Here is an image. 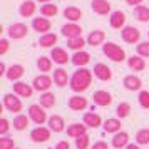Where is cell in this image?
<instances>
[{
	"label": "cell",
	"instance_id": "41",
	"mask_svg": "<svg viewBox=\"0 0 149 149\" xmlns=\"http://www.w3.org/2000/svg\"><path fill=\"white\" fill-rule=\"evenodd\" d=\"M89 144H91V137H89L87 134H84V136H81V137L75 139V148L77 149H87Z\"/></svg>",
	"mask_w": 149,
	"mask_h": 149
},
{
	"label": "cell",
	"instance_id": "36",
	"mask_svg": "<svg viewBox=\"0 0 149 149\" xmlns=\"http://www.w3.org/2000/svg\"><path fill=\"white\" fill-rule=\"evenodd\" d=\"M86 44H87V40H84L82 37H75V39H69L67 40V47L72 49V50H75V52H79V50L84 49Z\"/></svg>",
	"mask_w": 149,
	"mask_h": 149
},
{
	"label": "cell",
	"instance_id": "48",
	"mask_svg": "<svg viewBox=\"0 0 149 149\" xmlns=\"http://www.w3.org/2000/svg\"><path fill=\"white\" fill-rule=\"evenodd\" d=\"M5 74H7V65H5V62L2 61L0 62V77H3Z\"/></svg>",
	"mask_w": 149,
	"mask_h": 149
},
{
	"label": "cell",
	"instance_id": "39",
	"mask_svg": "<svg viewBox=\"0 0 149 149\" xmlns=\"http://www.w3.org/2000/svg\"><path fill=\"white\" fill-rule=\"evenodd\" d=\"M116 114H117V117H119V119L127 117V116L131 114V106H129L127 102H121V104L117 106V109H116Z\"/></svg>",
	"mask_w": 149,
	"mask_h": 149
},
{
	"label": "cell",
	"instance_id": "42",
	"mask_svg": "<svg viewBox=\"0 0 149 149\" xmlns=\"http://www.w3.org/2000/svg\"><path fill=\"white\" fill-rule=\"evenodd\" d=\"M137 99H139V104L142 109H149V91H141Z\"/></svg>",
	"mask_w": 149,
	"mask_h": 149
},
{
	"label": "cell",
	"instance_id": "23",
	"mask_svg": "<svg viewBox=\"0 0 149 149\" xmlns=\"http://www.w3.org/2000/svg\"><path fill=\"white\" fill-rule=\"evenodd\" d=\"M127 65L131 70H134V72H141L146 69V62L142 59L141 55H132V57H129L127 59Z\"/></svg>",
	"mask_w": 149,
	"mask_h": 149
},
{
	"label": "cell",
	"instance_id": "4",
	"mask_svg": "<svg viewBox=\"0 0 149 149\" xmlns=\"http://www.w3.org/2000/svg\"><path fill=\"white\" fill-rule=\"evenodd\" d=\"M121 35H122V40L127 42V44H139V40H141V32L134 25H126L121 30Z\"/></svg>",
	"mask_w": 149,
	"mask_h": 149
},
{
	"label": "cell",
	"instance_id": "8",
	"mask_svg": "<svg viewBox=\"0 0 149 149\" xmlns=\"http://www.w3.org/2000/svg\"><path fill=\"white\" fill-rule=\"evenodd\" d=\"M50 129L49 127H44V126H39L35 127L32 132H30V139L34 142H47L50 139Z\"/></svg>",
	"mask_w": 149,
	"mask_h": 149
},
{
	"label": "cell",
	"instance_id": "52",
	"mask_svg": "<svg viewBox=\"0 0 149 149\" xmlns=\"http://www.w3.org/2000/svg\"><path fill=\"white\" fill-rule=\"evenodd\" d=\"M15 149H19V148H15Z\"/></svg>",
	"mask_w": 149,
	"mask_h": 149
},
{
	"label": "cell",
	"instance_id": "35",
	"mask_svg": "<svg viewBox=\"0 0 149 149\" xmlns=\"http://www.w3.org/2000/svg\"><path fill=\"white\" fill-rule=\"evenodd\" d=\"M40 14L44 17H55V15L59 14V7L55 3H45V5L40 7Z\"/></svg>",
	"mask_w": 149,
	"mask_h": 149
},
{
	"label": "cell",
	"instance_id": "18",
	"mask_svg": "<svg viewBox=\"0 0 149 149\" xmlns=\"http://www.w3.org/2000/svg\"><path fill=\"white\" fill-rule=\"evenodd\" d=\"M49 129L52 131V132H62L64 129H65V122H64V117L62 116H50L49 117Z\"/></svg>",
	"mask_w": 149,
	"mask_h": 149
},
{
	"label": "cell",
	"instance_id": "21",
	"mask_svg": "<svg viewBox=\"0 0 149 149\" xmlns=\"http://www.w3.org/2000/svg\"><path fill=\"white\" fill-rule=\"evenodd\" d=\"M69 107L72 109V111H84V109L87 107V99L86 97H82V95H72V97H69Z\"/></svg>",
	"mask_w": 149,
	"mask_h": 149
},
{
	"label": "cell",
	"instance_id": "11",
	"mask_svg": "<svg viewBox=\"0 0 149 149\" xmlns=\"http://www.w3.org/2000/svg\"><path fill=\"white\" fill-rule=\"evenodd\" d=\"M92 99H94L95 106L107 107V106H111V102H112V95H111V92H107V91H95L94 95H92Z\"/></svg>",
	"mask_w": 149,
	"mask_h": 149
},
{
	"label": "cell",
	"instance_id": "50",
	"mask_svg": "<svg viewBox=\"0 0 149 149\" xmlns=\"http://www.w3.org/2000/svg\"><path fill=\"white\" fill-rule=\"evenodd\" d=\"M126 149H141V148H139V144H129Z\"/></svg>",
	"mask_w": 149,
	"mask_h": 149
},
{
	"label": "cell",
	"instance_id": "49",
	"mask_svg": "<svg viewBox=\"0 0 149 149\" xmlns=\"http://www.w3.org/2000/svg\"><path fill=\"white\" fill-rule=\"evenodd\" d=\"M126 3L127 5H132V7H139L142 3V0H126Z\"/></svg>",
	"mask_w": 149,
	"mask_h": 149
},
{
	"label": "cell",
	"instance_id": "43",
	"mask_svg": "<svg viewBox=\"0 0 149 149\" xmlns=\"http://www.w3.org/2000/svg\"><path fill=\"white\" fill-rule=\"evenodd\" d=\"M0 149H15V142L12 137H0Z\"/></svg>",
	"mask_w": 149,
	"mask_h": 149
},
{
	"label": "cell",
	"instance_id": "7",
	"mask_svg": "<svg viewBox=\"0 0 149 149\" xmlns=\"http://www.w3.org/2000/svg\"><path fill=\"white\" fill-rule=\"evenodd\" d=\"M3 107L10 111V112H15V114H19L22 111V101L14 94H5L3 95Z\"/></svg>",
	"mask_w": 149,
	"mask_h": 149
},
{
	"label": "cell",
	"instance_id": "24",
	"mask_svg": "<svg viewBox=\"0 0 149 149\" xmlns=\"http://www.w3.org/2000/svg\"><path fill=\"white\" fill-rule=\"evenodd\" d=\"M112 146H114L116 149L127 148V146H129V134H127V132H124V131L114 134V137H112Z\"/></svg>",
	"mask_w": 149,
	"mask_h": 149
},
{
	"label": "cell",
	"instance_id": "1",
	"mask_svg": "<svg viewBox=\"0 0 149 149\" xmlns=\"http://www.w3.org/2000/svg\"><path fill=\"white\" fill-rule=\"evenodd\" d=\"M92 82V70L86 67H79L70 77V89L74 92H84L87 91Z\"/></svg>",
	"mask_w": 149,
	"mask_h": 149
},
{
	"label": "cell",
	"instance_id": "31",
	"mask_svg": "<svg viewBox=\"0 0 149 149\" xmlns=\"http://www.w3.org/2000/svg\"><path fill=\"white\" fill-rule=\"evenodd\" d=\"M39 44H40V47L44 49H49V47H52L54 49V45L57 44V35L55 34H45V35H42L40 37V40H39Z\"/></svg>",
	"mask_w": 149,
	"mask_h": 149
},
{
	"label": "cell",
	"instance_id": "16",
	"mask_svg": "<svg viewBox=\"0 0 149 149\" xmlns=\"http://www.w3.org/2000/svg\"><path fill=\"white\" fill-rule=\"evenodd\" d=\"M14 92L19 97H32V94H34V87L32 86H29L27 82H22V81H19V82H15L14 84Z\"/></svg>",
	"mask_w": 149,
	"mask_h": 149
},
{
	"label": "cell",
	"instance_id": "34",
	"mask_svg": "<svg viewBox=\"0 0 149 149\" xmlns=\"http://www.w3.org/2000/svg\"><path fill=\"white\" fill-rule=\"evenodd\" d=\"M40 106L44 109L54 107L55 106V95L52 94V92H44V94H40Z\"/></svg>",
	"mask_w": 149,
	"mask_h": 149
},
{
	"label": "cell",
	"instance_id": "46",
	"mask_svg": "<svg viewBox=\"0 0 149 149\" xmlns=\"http://www.w3.org/2000/svg\"><path fill=\"white\" fill-rule=\"evenodd\" d=\"M91 149H109V144L104 141H97V142H94V146Z\"/></svg>",
	"mask_w": 149,
	"mask_h": 149
},
{
	"label": "cell",
	"instance_id": "5",
	"mask_svg": "<svg viewBox=\"0 0 149 149\" xmlns=\"http://www.w3.org/2000/svg\"><path fill=\"white\" fill-rule=\"evenodd\" d=\"M7 34H8L10 39H14V40H20V39H24V37H27L29 27L25 25V24H22V22H15V24H12V25L8 27Z\"/></svg>",
	"mask_w": 149,
	"mask_h": 149
},
{
	"label": "cell",
	"instance_id": "45",
	"mask_svg": "<svg viewBox=\"0 0 149 149\" xmlns=\"http://www.w3.org/2000/svg\"><path fill=\"white\" fill-rule=\"evenodd\" d=\"M8 50V40L7 39H0V55H5Z\"/></svg>",
	"mask_w": 149,
	"mask_h": 149
},
{
	"label": "cell",
	"instance_id": "27",
	"mask_svg": "<svg viewBox=\"0 0 149 149\" xmlns=\"http://www.w3.org/2000/svg\"><path fill=\"white\" fill-rule=\"evenodd\" d=\"M84 124L87 126V127H99L102 124V119H101V116L99 114H94V112H86L84 114Z\"/></svg>",
	"mask_w": 149,
	"mask_h": 149
},
{
	"label": "cell",
	"instance_id": "44",
	"mask_svg": "<svg viewBox=\"0 0 149 149\" xmlns=\"http://www.w3.org/2000/svg\"><path fill=\"white\" fill-rule=\"evenodd\" d=\"M8 129H10V122H8L5 117H2V119H0V134L5 136L8 132Z\"/></svg>",
	"mask_w": 149,
	"mask_h": 149
},
{
	"label": "cell",
	"instance_id": "32",
	"mask_svg": "<svg viewBox=\"0 0 149 149\" xmlns=\"http://www.w3.org/2000/svg\"><path fill=\"white\" fill-rule=\"evenodd\" d=\"M134 17L139 22H149V7L146 5H139L134 8Z\"/></svg>",
	"mask_w": 149,
	"mask_h": 149
},
{
	"label": "cell",
	"instance_id": "47",
	"mask_svg": "<svg viewBox=\"0 0 149 149\" xmlns=\"http://www.w3.org/2000/svg\"><path fill=\"white\" fill-rule=\"evenodd\" d=\"M55 149H70V144L67 141H59L57 146H55Z\"/></svg>",
	"mask_w": 149,
	"mask_h": 149
},
{
	"label": "cell",
	"instance_id": "12",
	"mask_svg": "<svg viewBox=\"0 0 149 149\" xmlns=\"http://www.w3.org/2000/svg\"><path fill=\"white\" fill-rule=\"evenodd\" d=\"M32 27H34V30H37L39 34L45 35V34H49L52 24H50V20H49L47 17H35L34 20H32Z\"/></svg>",
	"mask_w": 149,
	"mask_h": 149
},
{
	"label": "cell",
	"instance_id": "6",
	"mask_svg": "<svg viewBox=\"0 0 149 149\" xmlns=\"http://www.w3.org/2000/svg\"><path fill=\"white\" fill-rule=\"evenodd\" d=\"M29 117H30V121H34L35 124H44L47 119V114H45V111L42 106H37V104H32L30 107H29Z\"/></svg>",
	"mask_w": 149,
	"mask_h": 149
},
{
	"label": "cell",
	"instance_id": "25",
	"mask_svg": "<svg viewBox=\"0 0 149 149\" xmlns=\"http://www.w3.org/2000/svg\"><path fill=\"white\" fill-rule=\"evenodd\" d=\"M104 39H106V34H104L102 30H92V32L87 35V39H86V40H87L89 45L97 47V45L104 44Z\"/></svg>",
	"mask_w": 149,
	"mask_h": 149
},
{
	"label": "cell",
	"instance_id": "38",
	"mask_svg": "<svg viewBox=\"0 0 149 149\" xmlns=\"http://www.w3.org/2000/svg\"><path fill=\"white\" fill-rule=\"evenodd\" d=\"M136 142L139 146H144V144H149V129L144 127V129H139L137 134H136Z\"/></svg>",
	"mask_w": 149,
	"mask_h": 149
},
{
	"label": "cell",
	"instance_id": "28",
	"mask_svg": "<svg viewBox=\"0 0 149 149\" xmlns=\"http://www.w3.org/2000/svg\"><path fill=\"white\" fill-rule=\"evenodd\" d=\"M86 131H87V126L82 122V124H70L67 127V134L70 136V137H74V139H77V137H81V136L86 134Z\"/></svg>",
	"mask_w": 149,
	"mask_h": 149
},
{
	"label": "cell",
	"instance_id": "20",
	"mask_svg": "<svg viewBox=\"0 0 149 149\" xmlns=\"http://www.w3.org/2000/svg\"><path fill=\"white\" fill-rule=\"evenodd\" d=\"M122 84H124V87L127 89V91H141V87H142V81L134 74L126 75Z\"/></svg>",
	"mask_w": 149,
	"mask_h": 149
},
{
	"label": "cell",
	"instance_id": "10",
	"mask_svg": "<svg viewBox=\"0 0 149 149\" xmlns=\"http://www.w3.org/2000/svg\"><path fill=\"white\" fill-rule=\"evenodd\" d=\"M92 70H94V75L99 81H111V79H112V70H111V67H107V65L102 64V62L95 64Z\"/></svg>",
	"mask_w": 149,
	"mask_h": 149
},
{
	"label": "cell",
	"instance_id": "3",
	"mask_svg": "<svg viewBox=\"0 0 149 149\" xmlns=\"http://www.w3.org/2000/svg\"><path fill=\"white\" fill-rule=\"evenodd\" d=\"M52 84H54V79L52 77H49L47 74H40L34 79L32 87H34V91H39V92L44 94V92H49V89L52 87Z\"/></svg>",
	"mask_w": 149,
	"mask_h": 149
},
{
	"label": "cell",
	"instance_id": "2",
	"mask_svg": "<svg viewBox=\"0 0 149 149\" xmlns=\"http://www.w3.org/2000/svg\"><path fill=\"white\" fill-rule=\"evenodd\" d=\"M102 52H104V55L109 57L112 62H124L126 61V52H124V49H121L117 44H114V42L104 44V45H102Z\"/></svg>",
	"mask_w": 149,
	"mask_h": 149
},
{
	"label": "cell",
	"instance_id": "40",
	"mask_svg": "<svg viewBox=\"0 0 149 149\" xmlns=\"http://www.w3.org/2000/svg\"><path fill=\"white\" fill-rule=\"evenodd\" d=\"M136 50H137V55H141L142 59H144V57H149V40L139 42L137 47H136Z\"/></svg>",
	"mask_w": 149,
	"mask_h": 149
},
{
	"label": "cell",
	"instance_id": "51",
	"mask_svg": "<svg viewBox=\"0 0 149 149\" xmlns=\"http://www.w3.org/2000/svg\"><path fill=\"white\" fill-rule=\"evenodd\" d=\"M37 2H40V3H44V5H45V3H49V2H50V0H37Z\"/></svg>",
	"mask_w": 149,
	"mask_h": 149
},
{
	"label": "cell",
	"instance_id": "30",
	"mask_svg": "<svg viewBox=\"0 0 149 149\" xmlns=\"http://www.w3.org/2000/svg\"><path fill=\"white\" fill-rule=\"evenodd\" d=\"M121 119H116V117H111V119H107V121L104 122V131L106 132H114V134H117V132H121Z\"/></svg>",
	"mask_w": 149,
	"mask_h": 149
},
{
	"label": "cell",
	"instance_id": "37",
	"mask_svg": "<svg viewBox=\"0 0 149 149\" xmlns=\"http://www.w3.org/2000/svg\"><path fill=\"white\" fill-rule=\"evenodd\" d=\"M29 122H30V117H27V116H24V114H19L14 119V127L17 131H24V129H27Z\"/></svg>",
	"mask_w": 149,
	"mask_h": 149
},
{
	"label": "cell",
	"instance_id": "22",
	"mask_svg": "<svg viewBox=\"0 0 149 149\" xmlns=\"http://www.w3.org/2000/svg\"><path fill=\"white\" fill-rule=\"evenodd\" d=\"M72 64L77 65V67H84V65H87L89 62H91V54L86 52V50H79V52H75L72 55Z\"/></svg>",
	"mask_w": 149,
	"mask_h": 149
},
{
	"label": "cell",
	"instance_id": "33",
	"mask_svg": "<svg viewBox=\"0 0 149 149\" xmlns=\"http://www.w3.org/2000/svg\"><path fill=\"white\" fill-rule=\"evenodd\" d=\"M52 62L54 61H52L50 57H39V61H37V67H39L40 72L47 74V72L52 70Z\"/></svg>",
	"mask_w": 149,
	"mask_h": 149
},
{
	"label": "cell",
	"instance_id": "13",
	"mask_svg": "<svg viewBox=\"0 0 149 149\" xmlns=\"http://www.w3.org/2000/svg\"><path fill=\"white\" fill-rule=\"evenodd\" d=\"M109 24L112 29H124L126 27V14L122 10H114L109 17Z\"/></svg>",
	"mask_w": 149,
	"mask_h": 149
},
{
	"label": "cell",
	"instance_id": "14",
	"mask_svg": "<svg viewBox=\"0 0 149 149\" xmlns=\"http://www.w3.org/2000/svg\"><path fill=\"white\" fill-rule=\"evenodd\" d=\"M24 74H25V69H24V65H20V64H14V65H10V67L7 69V74H5V77H7L8 81H12L15 84V82L20 81Z\"/></svg>",
	"mask_w": 149,
	"mask_h": 149
},
{
	"label": "cell",
	"instance_id": "17",
	"mask_svg": "<svg viewBox=\"0 0 149 149\" xmlns=\"http://www.w3.org/2000/svg\"><path fill=\"white\" fill-rule=\"evenodd\" d=\"M91 7L95 14L99 15H109L111 14V2L109 0H92Z\"/></svg>",
	"mask_w": 149,
	"mask_h": 149
},
{
	"label": "cell",
	"instance_id": "53",
	"mask_svg": "<svg viewBox=\"0 0 149 149\" xmlns=\"http://www.w3.org/2000/svg\"><path fill=\"white\" fill-rule=\"evenodd\" d=\"M148 35H149V34H148Z\"/></svg>",
	"mask_w": 149,
	"mask_h": 149
},
{
	"label": "cell",
	"instance_id": "29",
	"mask_svg": "<svg viewBox=\"0 0 149 149\" xmlns=\"http://www.w3.org/2000/svg\"><path fill=\"white\" fill-rule=\"evenodd\" d=\"M64 17H65L69 22L77 24V20H81L82 19V10L81 8H77V7H67L65 10H64Z\"/></svg>",
	"mask_w": 149,
	"mask_h": 149
},
{
	"label": "cell",
	"instance_id": "26",
	"mask_svg": "<svg viewBox=\"0 0 149 149\" xmlns=\"http://www.w3.org/2000/svg\"><path fill=\"white\" fill-rule=\"evenodd\" d=\"M35 10H37V5H35L34 0H25V2H22L20 8H19V12H20L22 17H32L35 14Z\"/></svg>",
	"mask_w": 149,
	"mask_h": 149
},
{
	"label": "cell",
	"instance_id": "15",
	"mask_svg": "<svg viewBox=\"0 0 149 149\" xmlns=\"http://www.w3.org/2000/svg\"><path fill=\"white\" fill-rule=\"evenodd\" d=\"M69 57H70V55L67 54V50H65V49L54 47L52 50H50V59H52L55 64H59V65L67 64V62H69Z\"/></svg>",
	"mask_w": 149,
	"mask_h": 149
},
{
	"label": "cell",
	"instance_id": "19",
	"mask_svg": "<svg viewBox=\"0 0 149 149\" xmlns=\"http://www.w3.org/2000/svg\"><path fill=\"white\" fill-rule=\"evenodd\" d=\"M54 84L55 86H59V87H65L67 84H70V79H69L67 75V70L65 69H55L54 70Z\"/></svg>",
	"mask_w": 149,
	"mask_h": 149
},
{
	"label": "cell",
	"instance_id": "9",
	"mask_svg": "<svg viewBox=\"0 0 149 149\" xmlns=\"http://www.w3.org/2000/svg\"><path fill=\"white\" fill-rule=\"evenodd\" d=\"M62 35H65L67 39H75V37H82V27L79 24L69 22L65 25H62Z\"/></svg>",
	"mask_w": 149,
	"mask_h": 149
}]
</instances>
